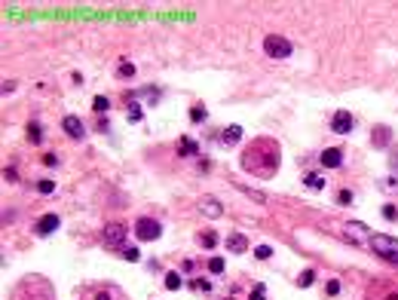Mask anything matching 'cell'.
<instances>
[{"label": "cell", "mask_w": 398, "mask_h": 300, "mask_svg": "<svg viewBox=\"0 0 398 300\" xmlns=\"http://www.w3.org/2000/svg\"><path fill=\"white\" fill-rule=\"evenodd\" d=\"M239 163H242V169L248 175L269 181L279 172V166H282V150H279V144H276L273 138H255L245 147V153H242Z\"/></svg>", "instance_id": "1"}, {"label": "cell", "mask_w": 398, "mask_h": 300, "mask_svg": "<svg viewBox=\"0 0 398 300\" xmlns=\"http://www.w3.org/2000/svg\"><path fill=\"white\" fill-rule=\"evenodd\" d=\"M12 300H56V288L43 276H28L12 288Z\"/></svg>", "instance_id": "2"}, {"label": "cell", "mask_w": 398, "mask_h": 300, "mask_svg": "<svg viewBox=\"0 0 398 300\" xmlns=\"http://www.w3.org/2000/svg\"><path fill=\"white\" fill-rule=\"evenodd\" d=\"M368 245L374 248V254H377L380 260H386V263H392V267H398V239H395V236L374 233V236L368 239Z\"/></svg>", "instance_id": "3"}, {"label": "cell", "mask_w": 398, "mask_h": 300, "mask_svg": "<svg viewBox=\"0 0 398 300\" xmlns=\"http://www.w3.org/2000/svg\"><path fill=\"white\" fill-rule=\"evenodd\" d=\"M80 300H129L117 285H86L83 288V294H80Z\"/></svg>", "instance_id": "4"}, {"label": "cell", "mask_w": 398, "mask_h": 300, "mask_svg": "<svg viewBox=\"0 0 398 300\" xmlns=\"http://www.w3.org/2000/svg\"><path fill=\"white\" fill-rule=\"evenodd\" d=\"M264 52L269 59H288L294 52V46H291V40L279 37V34H269V37H264Z\"/></svg>", "instance_id": "5"}, {"label": "cell", "mask_w": 398, "mask_h": 300, "mask_svg": "<svg viewBox=\"0 0 398 300\" xmlns=\"http://www.w3.org/2000/svg\"><path fill=\"white\" fill-rule=\"evenodd\" d=\"M126 236H129V227L126 224H107L101 230V242L107 245V248H117V251L126 245Z\"/></svg>", "instance_id": "6"}, {"label": "cell", "mask_w": 398, "mask_h": 300, "mask_svg": "<svg viewBox=\"0 0 398 300\" xmlns=\"http://www.w3.org/2000/svg\"><path fill=\"white\" fill-rule=\"evenodd\" d=\"M132 230H135V236H138L141 242H156V239L162 236V227H159V221H153V218H138Z\"/></svg>", "instance_id": "7"}, {"label": "cell", "mask_w": 398, "mask_h": 300, "mask_svg": "<svg viewBox=\"0 0 398 300\" xmlns=\"http://www.w3.org/2000/svg\"><path fill=\"white\" fill-rule=\"evenodd\" d=\"M365 300H398V285H392V282H383V279H377L368 285V294Z\"/></svg>", "instance_id": "8"}, {"label": "cell", "mask_w": 398, "mask_h": 300, "mask_svg": "<svg viewBox=\"0 0 398 300\" xmlns=\"http://www.w3.org/2000/svg\"><path fill=\"white\" fill-rule=\"evenodd\" d=\"M352 114L349 111H334V117H331V132H337V135H349L352 132Z\"/></svg>", "instance_id": "9"}, {"label": "cell", "mask_w": 398, "mask_h": 300, "mask_svg": "<svg viewBox=\"0 0 398 300\" xmlns=\"http://www.w3.org/2000/svg\"><path fill=\"white\" fill-rule=\"evenodd\" d=\"M62 129H65V135H67V138H74V141L86 138V126H83V120H80V117H74V114H67V117L62 120Z\"/></svg>", "instance_id": "10"}, {"label": "cell", "mask_w": 398, "mask_h": 300, "mask_svg": "<svg viewBox=\"0 0 398 300\" xmlns=\"http://www.w3.org/2000/svg\"><path fill=\"white\" fill-rule=\"evenodd\" d=\"M59 227H62V218L59 215H43L37 224H34V233H37V236H49V233H56Z\"/></svg>", "instance_id": "11"}, {"label": "cell", "mask_w": 398, "mask_h": 300, "mask_svg": "<svg viewBox=\"0 0 398 300\" xmlns=\"http://www.w3.org/2000/svg\"><path fill=\"white\" fill-rule=\"evenodd\" d=\"M319 163H322L325 169H340V166H343V150H340V147H325V150L319 153Z\"/></svg>", "instance_id": "12"}, {"label": "cell", "mask_w": 398, "mask_h": 300, "mask_svg": "<svg viewBox=\"0 0 398 300\" xmlns=\"http://www.w3.org/2000/svg\"><path fill=\"white\" fill-rule=\"evenodd\" d=\"M199 211H202L205 218H221L224 215V205L214 199V196H202V199H199Z\"/></svg>", "instance_id": "13"}, {"label": "cell", "mask_w": 398, "mask_h": 300, "mask_svg": "<svg viewBox=\"0 0 398 300\" xmlns=\"http://www.w3.org/2000/svg\"><path fill=\"white\" fill-rule=\"evenodd\" d=\"M389 141H392V129L389 126H374L371 129V144L374 147L383 150V147H389Z\"/></svg>", "instance_id": "14"}, {"label": "cell", "mask_w": 398, "mask_h": 300, "mask_svg": "<svg viewBox=\"0 0 398 300\" xmlns=\"http://www.w3.org/2000/svg\"><path fill=\"white\" fill-rule=\"evenodd\" d=\"M227 251H233V254H245V251H248V239H245L242 233H230V236H227Z\"/></svg>", "instance_id": "15"}, {"label": "cell", "mask_w": 398, "mask_h": 300, "mask_svg": "<svg viewBox=\"0 0 398 300\" xmlns=\"http://www.w3.org/2000/svg\"><path fill=\"white\" fill-rule=\"evenodd\" d=\"M239 141H242V126H236V122H233V126H227V129L221 132V144H227V147L239 144Z\"/></svg>", "instance_id": "16"}, {"label": "cell", "mask_w": 398, "mask_h": 300, "mask_svg": "<svg viewBox=\"0 0 398 300\" xmlns=\"http://www.w3.org/2000/svg\"><path fill=\"white\" fill-rule=\"evenodd\" d=\"M162 285H166V291H178V288H184V276L178 270H169L166 279H162Z\"/></svg>", "instance_id": "17"}, {"label": "cell", "mask_w": 398, "mask_h": 300, "mask_svg": "<svg viewBox=\"0 0 398 300\" xmlns=\"http://www.w3.org/2000/svg\"><path fill=\"white\" fill-rule=\"evenodd\" d=\"M178 153H181V156H196V153H199V144H196L193 138L184 135V138H178Z\"/></svg>", "instance_id": "18"}, {"label": "cell", "mask_w": 398, "mask_h": 300, "mask_svg": "<svg viewBox=\"0 0 398 300\" xmlns=\"http://www.w3.org/2000/svg\"><path fill=\"white\" fill-rule=\"evenodd\" d=\"M303 181H306V187H310V190H325V187H328V178H322V175H316V172L306 175Z\"/></svg>", "instance_id": "19"}, {"label": "cell", "mask_w": 398, "mask_h": 300, "mask_svg": "<svg viewBox=\"0 0 398 300\" xmlns=\"http://www.w3.org/2000/svg\"><path fill=\"white\" fill-rule=\"evenodd\" d=\"M92 111L95 114H107V111H111V98H107V95H95L92 98Z\"/></svg>", "instance_id": "20"}, {"label": "cell", "mask_w": 398, "mask_h": 300, "mask_svg": "<svg viewBox=\"0 0 398 300\" xmlns=\"http://www.w3.org/2000/svg\"><path fill=\"white\" fill-rule=\"evenodd\" d=\"M117 77H120V80H132V77H135V64H132V61H120Z\"/></svg>", "instance_id": "21"}, {"label": "cell", "mask_w": 398, "mask_h": 300, "mask_svg": "<svg viewBox=\"0 0 398 300\" xmlns=\"http://www.w3.org/2000/svg\"><path fill=\"white\" fill-rule=\"evenodd\" d=\"M199 245H202V248H214V245H218V236H214V230L199 233Z\"/></svg>", "instance_id": "22"}, {"label": "cell", "mask_w": 398, "mask_h": 300, "mask_svg": "<svg viewBox=\"0 0 398 300\" xmlns=\"http://www.w3.org/2000/svg\"><path fill=\"white\" fill-rule=\"evenodd\" d=\"M205 117H208V111L202 108V104H193L190 108V122H205Z\"/></svg>", "instance_id": "23"}, {"label": "cell", "mask_w": 398, "mask_h": 300, "mask_svg": "<svg viewBox=\"0 0 398 300\" xmlns=\"http://www.w3.org/2000/svg\"><path fill=\"white\" fill-rule=\"evenodd\" d=\"M120 254H123L126 260H132V263H135V260H141V251L135 248V245H123V248H120Z\"/></svg>", "instance_id": "24"}, {"label": "cell", "mask_w": 398, "mask_h": 300, "mask_svg": "<svg viewBox=\"0 0 398 300\" xmlns=\"http://www.w3.org/2000/svg\"><path fill=\"white\" fill-rule=\"evenodd\" d=\"M227 270V263H224V257H211L208 260V273H214V276H221Z\"/></svg>", "instance_id": "25"}, {"label": "cell", "mask_w": 398, "mask_h": 300, "mask_svg": "<svg viewBox=\"0 0 398 300\" xmlns=\"http://www.w3.org/2000/svg\"><path fill=\"white\" fill-rule=\"evenodd\" d=\"M37 193H43V196L56 193V181H52V178H43V181H37Z\"/></svg>", "instance_id": "26"}, {"label": "cell", "mask_w": 398, "mask_h": 300, "mask_svg": "<svg viewBox=\"0 0 398 300\" xmlns=\"http://www.w3.org/2000/svg\"><path fill=\"white\" fill-rule=\"evenodd\" d=\"M313 282H316V270H303L300 279H297V285H300V288H310Z\"/></svg>", "instance_id": "27"}, {"label": "cell", "mask_w": 398, "mask_h": 300, "mask_svg": "<svg viewBox=\"0 0 398 300\" xmlns=\"http://www.w3.org/2000/svg\"><path fill=\"white\" fill-rule=\"evenodd\" d=\"M28 138H31V144H40V141H43V132H40L37 122H31V126H28Z\"/></svg>", "instance_id": "28"}, {"label": "cell", "mask_w": 398, "mask_h": 300, "mask_svg": "<svg viewBox=\"0 0 398 300\" xmlns=\"http://www.w3.org/2000/svg\"><path fill=\"white\" fill-rule=\"evenodd\" d=\"M255 257H258V260H269V257H273V248H269V245H258V248H255Z\"/></svg>", "instance_id": "29"}, {"label": "cell", "mask_w": 398, "mask_h": 300, "mask_svg": "<svg viewBox=\"0 0 398 300\" xmlns=\"http://www.w3.org/2000/svg\"><path fill=\"white\" fill-rule=\"evenodd\" d=\"M325 291H328V297H337V294H340V282H337V279H328Z\"/></svg>", "instance_id": "30"}, {"label": "cell", "mask_w": 398, "mask_h": 300, "mask_svg": "<svg viewBox=\"0 0 398 300\" xmlns=\"http://www.w3.org/2000/svg\"><path fill=\"white\" fill-rule=\"evenodd\" d=\"M337 205H352V193L349 190H340L337 193Z\"/></svg>", "instance_id": "31"}, {"label": "cell", "mask_w": 398, "mask_h": 300, "mask_svg": "<svg viewBox=\"0 0 398 300\" xmlns=\"http://www.w3.org/2000/svg\"><path fill=\"white\" fill-rule=\"evenodd\" d=\"M190 288H193V291H208L211 285H208L205 279H193V282H190Z\"/></svg>", "instance_id": "32"}, {"label": "cell", "mask_w": 398, "mask_h": 300, "mask_svg": "<svg viewBox=\"0 0 398 300\" xmlns=\"http://www.w3.org/2000/svg\"><path fill=\"white\" fill-rule=\"evenodd\" d=\"M248 300H266V288H264V285H255V291H251Z\"/></svg>", "instance_id": "33"}, {"label": "cell", "mask_w": 398, "mask_h": 300, "mask_svg": "<svg viewBox=\"0 0 398 300\" xmlns=\"http://www.w3.org/2000/svg\"><path fill=\"white\" fill-rule=\"evenodd\" d=\"M383 218H386V221H395V218H398V208H395V205H383Z\"/></svg>", "instance_id": "34"}, {"label": "cell", "mask_w": 398, "mask_h": 300, "mask_svg": "<svg viewBox=\"0 0 398 300\" xmlns=\"http://www.w3.org/2000/svg\"><path fill=\"white\" fill-rule=\"evenodd\" d=\"M3 178H6L9 184H15V181H19V178H15V169H3Z\"/></svg>", "instance_id": "35"}, {"label": "cell", "mask_w": 398, "mask_h": 300, "mask_svg": "<svg viewBox=\"0 0 398 300\" xmlns=\"http://www.w3.org/2000/svg\"><path fill=\"white\" fill-rule=\"evenodd\" d=\"M389 166H392V169H398V150H392V153H389Z\"/></svg>", "instance_id": "36"}, {"label": "cell", "mask_w": 398, "mask_h": 300, "mask_svg": "<svg viewBox=\"0 0 398 300\" xmlns=\"http://www.w3.org/2000/svg\"><path fill=\"white\" fill-rule=\"evenodd\" d=\"M43 163H46V166H56V163H59V156H52V153H46V156H43Z\"/></svg>", "instance_id": "37"}, {"label": "cell", "mask_w": 398, "mask_h": 300, "mask_svg": "<svg viewBox=\"0 0 398 300\" xmlns=\"http://www.w3.org/2000/svg\"><path fill=\"white\" fill-rule=\"evenodd\" d=\"M129 120H132V122H138V120H141V111H138V108H132V111H129Z\"/></svg>", "instance_id": "38"}]
</instances>
